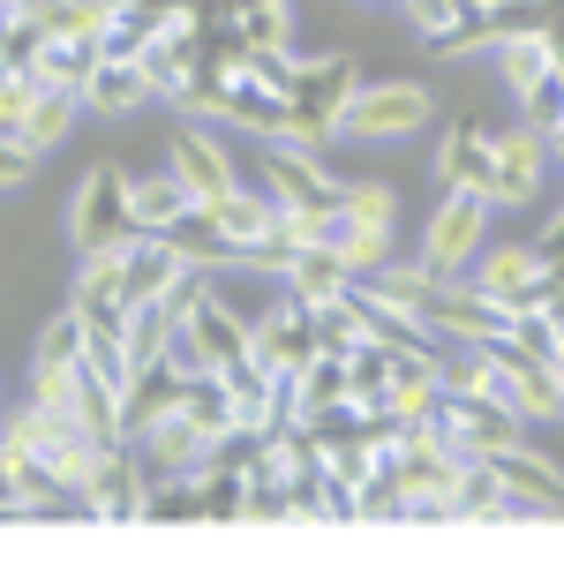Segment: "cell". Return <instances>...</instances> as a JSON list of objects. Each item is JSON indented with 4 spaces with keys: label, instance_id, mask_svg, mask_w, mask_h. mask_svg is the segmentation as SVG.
<instances>
[{
    "label": "cell",
    "instance_id": "obj_1",
    "mask_svg": "<svg viewBox=\"0 0 564 564\" xmlns=\"http://www.w3.org/2000/svg\"><path fill=\"white\" fill-rule=\"evenodd\" d=\"M129 234H135V174L98 159V166H84L76 196H68V249L84 257V249H113Z\"/></svg>",
    "mask_w": 564,
    "mask_h": 564
},
{
    "label": "cell",
    "instance_id": "obj_2",
    "mask_svg": "<svg viewBox=\"0 0 564 564\" xmlns=\"http://www.w3.org/2000/svg\"><path fill=\"white\" fill-rule=\"evenodd\" d=\"M489 218H497L489 196H475V188H444V204L422 218V249H414V257L430 263L436 279H467L475 257L489 249Z\"/></svg>",
    "mask_w": 564,
    "mask_h": 564
},
{
    "label": "cell",
    "instance_id": "obj_3",
    "mask_svg": "<svg viewBox=\"0 0 564 564\" xmlns=\"http://www.w3.org/2000/svg\"><path fill=\"white\" fill-rule=\"evenodd\" d=\"M430 121H436V90L391 76V84L354 90L347 113H339V135H347V143H406V135L430 129Z\"/></svg>",
    "mask_w": 564,
    "mask_h": 564
},
{
    "label": "cell",
    "instance_id": "obj_4",
    "mask_svg": "<svg viewBox=\"0 0 564 564\" xmlns=\"http://www.w3.org/2000/svg\"><path fill=\"white\" fill-rule=\"evenodd\" d=\"M550 166H557V143L520 113L512 129H497V181H489V204H497V212H527V204L542 196Z\"/></svg>",
    "mask_w": 564,
    "mask_h": 564
},
{
    "label": "cell",
    "instance_id": "obj_5",
    "mask_svg": "<svg viewBox=\"0 0 564 564\" xmlns=\"http://www.w3.org/2000/svg\"><path fill=\"white\" fill-rule=\"evenodd\" d=\"M166 166L181 174V188H188L196 204H218V196H234V188H241L234 143H226L212 121H181V129L166 135Z\"/></svg>",
    "mask_w": 564,
    "mask_h": 564
},
{
    "label": "cell",
    "instance_id": "obj_6",
    "mask_svg": "<svg viewBox=\"0 0 564 564\" xmlns=\"http://www.w3.org/2000/svg\"><path fill=\"white\" fill-rule=\"evenodd\" d=\"M475 279L489 302H505V308H542L550 302V257H542V241H497V249H481L475 257Z\"/></svg>",
    "mask_w": 564,
    "mask_h": 564
},
{
    "label": "cell",
    "instance_id": "obj_7",
    "mask_svg": "<svg viewBox=\"0 0 564 564\" xmlns=\"http://www.w3.org/2000/svg\"><path fill=\"white\" fill-rule=\"evenodd\" d=\"M263 188H271L286 212H302V204H324V196H347V181L324 166V151H308V143H286V135H271V151H263Z\"/></svg>",
    "mask_w": 564,
    "mask_h": 564
},
{
    "label": "cell",
    "instance_id": "obj_8",
    "mask_svg": "<svg viewBox=\"0 0 564 564\" xmlns=\"http://www.w3.org/2000/svg\"><path fill=\"white\" fill-rule=\"evenodd\" d=\"M68 302L84 308L90 324L129 316V241H113V249H84V257H76V279H68Z\"/></svg>",
    "mask_w": 564,
    "mask_h": 564
},
{
    "label": "cell",
    "instance_id": "obj_9",
    "mask_svg": "<svg viewBox=\"0 0 564 564\" xmlns=\"http://www.w3.org/2000/svg\"><path fill=\"white\" fill-rule=\"evenodd\" d=\"M129 444H135V459H143L151 475H196L204 459H218V444L196 430V422H188L181 406H174V414H159L151 430H135Z\"/></svg>",
    "mask_w": 564,
    "mask_h": 564
},
{
    "label": "cell",
    "instance_id": "obj_10",
    "mask_svg": "<svg viewBox=\"0 0 564 564\" xmlns=\"http://www.w3.org/2000/svg\"><path fill=\"white\" fill-rule=\"evenodd\" d=\"M436 181L489 196V181H497V135L475 129V121H452V129L436 135Z\"/></svg>",
    "mask_w": 564,
    "mask_h": 564
},
{
    "label": "cell",
    "instance_id": "obj_11",
    "mask_svg": "<svg viewBox=\"0 0 564 564\" xmlns=\"http://www.w3.org/2000/svg\"><path fill=\"white\" fill-rule=\"evenodd\" d=\"M279 286H286L302 308H332L354 286V271H347V257H339L332 241H302V249L286 257V271H279Z\"/></svg>",
    "mask_w": 564,
    "mask_h": 564
},
{
    "label": "cell",
    "instance_id": "obj_12",
    "mask_svg": "<svg viewBox=\"0 0 564 564\" xmlns=\"http://www.w3.org/2000/svg\"><path fill=\"white\" fill-rule=\"evenodd\" d=\"M497 61V84H505V98H527V90L542 84L550 68L564 61V39L550 31V23H527V31H512V39L489 53Z\"/></svg>",
    "mask_w": 564,
    "mask_h": 564
},
{
    "label": "cell",
    "instance_id": "obj_13",
    "mask_svg": "<svg viewBox=\"0 0 564 564\" xmlns=\"http://www.w3.org/2000/svg\"><path fill=\"white\" fill-rule=\"evenodd\" d=\"M143 98H159V84H151V68H143V61H121V53H106V61H98V76L84 84V106L98 113V121H129Z\"/></svg>",
    "mask_w": 564,
    "mask_h": 564
},
{
    "label": "cell",
    "instance_id": "obj_14",
    "mask_svg": "<svg viewBox=\"0 0 564 564\" xmlns=\"http://www.w3.org/2000/svg\"><path fill=\"white\" fill-rule=\"evenodd\" d=\"M354 286H361L369 302L399 308V316H430V302H436V286H444V279H436V271H430L422 257H414V263H399V257H391L384 271H369V279H354Z\"/></svg>",
    "mask_w": 564,
    "mask_h": 564
},
{
    "label": "cell",
    "instance_id": "obj_15",
    "mask_svg": "<svg viewBox=\"0 0 564 564\" xmlns=\"http://www.w3.org/2000/svg\"><path fill=\"white\" fill-rule=\"evenodd\" d=\"M181 414H188L196 430L212 436L218 452H226V444H241V414H234V384H226L218 369H196V377H188V391H181Z\"/></svg>",
    "mask_w": 564,
    "mask_h": 564
},
{
    "label": "cell",
    "instance_id": "obj_16",
    "mask_svg": "<svg viewBox=\"0 0 564 564\" xmlns=\"http://www.w3.org/2000/svg\"><path fill=\"white\" fill-rule=\"evenodd\" d=\"M84 113H90V106H84V90L45 84L39 98H31V113H23L15 129H0V135H23V143H39V151H61V143H68V129H76Z\"/></svg>",
    "mask_w": 564,
    "mask_h": 564
},
{
    "label": "cell",
    "instance_id": "obj_17",
    "mask_svg": "<svg viewBox=\"0 0 564 564\" xmlns=\"http://www.w3.org/2000/svg\"><path fill=\"white\" fill-rule=\"evenodd\" d=\"M188 212H196V196L181 188L174 166H159V174H135V234H174Z\"/></svg>",
    "mask_w": 564,
    "mask_h": 564
},
{
    "label": "cell",
    "instance_id": "obj_18",
    "mask_svg": "<svg viewBox=\"0 0 564 564\" xmlns=\"http://www.w3.org/2000/svg\"><path fill=\"white\" fill-rule=\"evenodd\" d=\"M31 361H45V369H84L90 361V316L76 302L53 308L39 324V339H31Z\"/></svg>",
    "mask_w": 564,
    "mask_h": 564
},
{
    "label": "cell",
    "instance_id": "obj_19",
    "mask_svg": "<svg viewBox=\"0 0 564 564\" xmlns=\"http://www.w3.org/2000/svg\"><path fill=\"white\" fill-rule=\"evenodd\" d=\"M98 61H106V39H76V31H61V39H39V68L45 84H68V90H84L90 76H98Z\"/></svg>",
    "mask_w": 564,
    "mask_h": 564
},
{
    "label": "cell",
    "instance_id": "obj_20",
    "mask_svg": "<svg viewBox=\"0 0 564 564\" xmlns=\"http://www.w3.org/2000/svg\"><path fill=\"white\" fill-rule=\"evenodd\" d=\"M226 31L249 45V53H279V45L294 39V0H241L226 15Z\"/></svg>",
    "mask_w": 564,
    "mask_h": 564
},
{
    "label": "cell",
    "instance_id": "obj_21",
    "mask_svg": "<svg viewBox=\"0 0 564 564\" xmlns=\"http://www.w3.org/2000/svg\"><path fill=\"white\" fill-rule=\"evenodd\" d=\"M332 249L347 257L354 279H369V271H384L399 257V226H369V218H339V234H332Z\"/></svg>",
    "mask_w": 564,
    "mask_h": 564
},
{
    "label": "cell",
    "instance_id": "obj_22",
    "mask_svg": "<svg viewBox=\"0 0 564 564\" xmlns=\"http://www.w3.org/2000/svg\"><path fill=\"white\" fill-rule=\"evenodd\" d=\"M391 8L406 15V31H414V39H430V45L459 39V31L475 23V8H467V0H391Z\"/></svg>",
    "mask_w": 564,
    "mask_h": 564
},
{
    "label": "cell",
    "instance_id": "obj_23",
    "mask_svg": "<svg viewBox=\"0 0 564 564\" xmlns=\"http://www.w3.org/2000/svg\"><path fill=\"white\" fill-rule=\"evenodd\" d=\"M520 113H527V121H534L542 135H550V143L564 135V61H557V68H550V76H542V84L520 98Z\"/></svg>",
    "mask_w": 564,
    "mask_h": 564
},
{
    "label": "cell",
    "instance_id": "obj_24",
    "mask_svg": "<svg viewBox=\"0 0 564 564\" xmlns=\"http://www.w3.org/2000/svg\"><path fill=\"white\" fill-rule=\"evenodd\" d=\"M347 218L399 226V188H391V181H347Z\"/></svg>",
    "mask_w": 564,
    "mask_h": 564
},
{
    "label": "cell",
    "instance_id": "obj_25",
    "mask_svg": "<svg viewBox=\"0 0 564 564\" xmlns=\"http://www.w3.org/2000/svg\"><path fill=\"white\" fill-rule=\"evenodd\" d=\"M39 143H23V135H8V143H0V181H8V188H31V174H39Z\"/></svg>",
    "mask_w": 564,
    "mask_h": 564
},
{
    "label": "cell",
    "instance_id": "obj_26",
    "mask_svg": "<svg viewBox=\"0 0 564 564\" xmlns=\"http://www.w3.org/2000/svg\"><path fill=\"white\" fill-rule=\"evenodd\" d=\"M467 8H475V15H497V8H505V0H467Z\"/></svg>",
    "mask_w": 564,
    "mask_h": 564
}]
</instances>
